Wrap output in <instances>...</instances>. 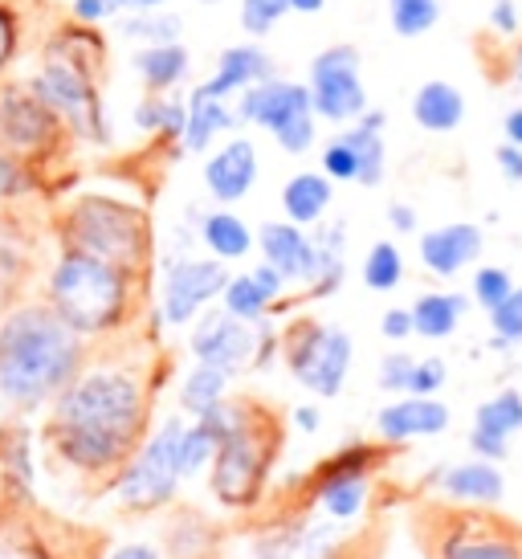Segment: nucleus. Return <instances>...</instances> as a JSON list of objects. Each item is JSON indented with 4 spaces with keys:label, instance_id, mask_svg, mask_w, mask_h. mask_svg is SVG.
<instances>
[{
    "label": "nucleus",
    "instance_id": "obj_1",
    "mask_svg": "<svg viewBox=\"0 0 522 559\" xmlns=\"http://www.w3.org/2000/svg\"><path fill=\"white\" fill-rule=\"evenodd\" d=\"M147 425V392L123 368L86 372L58 404V445L78 469H115L135 453Z\"/></svg>",
    "mask_w": 522,
    "mask_h": 559
},
{
    "label": "nucleus",
    "instance_id": "obj_2",
    "mask_svg": "<svg viewBox=\"0 0 522 559\" xmlns=\"http://www.w3.org/2000/svg\"><path fill=\"white\" fill-rule=\"evenodd\" d=\"M290 417L258 396H229V429L209 466V490L233 514H258L286 445Z\"/></svg>",
    "mask_w": 522,
    "mask_h": 559
},
{
    "label": "nucleus",
    "instance_id": "obj_3",
    "mask_svg": "<svg viewBox=\"0 0 522 559\" xmlns=\"http://www.w3.org/2000/svg\"><path fill=\"white\" fill-rule=\"evenodd\" d=\"M78 331L58 311H21L0 331V389L25 404L46 401L78 368Z\"/></svg>",
    "mask_w": 522,
    "mask_h": 559
},
{
    "label": "nucleus",
    "instance_id": "obj_4",
    "mask_svg": "<svg viewBox=\"0 0 522 559\" xmlns=\"http://www.w3.org/2000/svg\"><path fill=\"white\" fill-rule=\"evenodd\" d=\"M413 531L425 559H522V523L498 507H458L420 498Z\"/></svg>",
    "mask_w": 522,
    "mask_h": 559
},
{
    "label": "nucleus",
    "instance_id": "obj_5",
    "mask_svg": "<svg viewBox=\"0 0 522 559\" xmlns=\"http://www.w3.org/2000/svg\"><path fill=\"white\" fill-rule=\"evenodd\" d=\"M131 274L119 265L70 249L54 270V311L78 335H98L123 319Z\"/></svg>",
    "mask_w": 522,
    "mask_h": 559
},
{
    "label": "nucleus",
    "instance_id": "obj_6",
    "mask_svg": "<svg viewBox=\"0 0 522 559\" xmlns=\"http://www.w3.org/2000/svg\"><path fill=\"white\" fill-rule=\"evenodd\" d=\"M355 340L347 326L323 323L315 314H294L282 323V368L319 401H335L352 376Z\"/></svg>",
    "mask_w": 522,
    "mask_h": 559
},
{
    "label": "nucleus",
    "instance_id": "obj_7",
    "mask_svg": "<svg viewBox=\"0 0 522 559\" xmlns=\"http://www.w3.org/2000/svg\"><path fill=\"white\" fill-rule=\"evenodd\" d=\"M70 241L78 253H91L119 270H139L152 253V225L135 204L110 201V197H86L70 213Z\"/></svg>",
    "mask_w": 522,
    "mask_h": 559
},
{
    "label": "nucleus",
    "instance_id": "obj_8",
    "mask_svg": "<svg viewBox=\"0 0 522 559\" xmlns=\"http://www.w3.org/2000/svg\"><path fill=\"white\" fill-rule=\"evenodd\" d=\"M233 110H237V123L265 131L286 156H307L319 143V115H315L307 82H290L277 74L237 94Z\"/></svg>",
    "mask_w": 522,
    "mask_h": 559
},
{
    "label": "nucleus",
    "instance_id": "obj_9",
    "mask_svg": "<svg viewBox=\"0 0 522 559\" xmlns=\"http://www.w3.org/2000/svg\"><path fill=\"white\" fill-rule=\"evenodd\" d=\"M180 433H185V420L168 417L123 466L119 502L127 511H159L176 498L180 481H185V474H180Z\"/></svg>",
    "mask_w": 522,
    "mask_h": 559
},
{
    "label": "nucleus",
    "instance_id": "obj_10",
    "mask_svg": "<svg viewBox=\"0 0 522 559\" xmlns=\"http://www.w3.org/2000/svg\"><path fill=\"white\" fill-rule=\"evenodd\" d=\"M307 91L319 123H331V127L355 123L364 110H371L368 82H364V53L355 46H347V41L319 49L310 58Z\"/></svg>",
    "mask_w": 522,
    "mask_h": 559
},
{
    "label": "nucleus",
    "instance_id": "obj_11",
    "mask_svg": "<svg viewBox=\"0 0 522 559\" xmlns=\"http://www.w3.org/2000/svg\"><path fill=\"white\" fill-rule=\"evenodd\" d=\"M229 278V265L216 258H171L159 290V319L168 326L197 323L213 302H221Z\"/></svg>",
    "mask_w": 522,
    "mask_h": 559
},
{
    "label": "nucleus",
    "instance_id": "obj_12",
    "mask_svg": "<svg viewBox=\"0 0 522 559\" xmlns=\"http://www.w3.org/2000/svg\"><path fill=\"white\" fill-rule=\"evenodd\" d=\"M192 356L197 364H213L221 372H229L233 380L241 372H253V352H258V326L233 319L225 307H209L192 323Z\"/></svg>",
    "mask_w": 522,
    "mask_h": 559
},
{
    "label": "nucleus",
    "instance_id": "obj_13",
    "mask_svg": "<svg viewBox=\"0 0 522 559\" xmlns=\"http://www.w3.org/2000/svg\"><path fill=\"white\" fill-rule=\"evenodd\" d=\"M37 98L46 103L54 115H62L74 123L78 135L86 140H107V123H103V103L94 94V82L86 70L70 62H49L37 79Z\"/></svg>",
    "mask_w": 522,
    "mask_h": 559
},
{
    "label": "nucleus",
    "instance_id": "obj_14",
    "mask_svg": "<svg viewBox=\"0 0 522 559\" xmlns=\"http://www.w3.org/2000/svg\"><path fill=\"white\" fill-rule=\"evenodd\" d=\"M200 176H204L209 197H213L221 209L246 201L249 192H253V185H258V176H261L258 143L249 140V135H229V140L216 143L213 152H209Z\"/></svg>",
    "mask_w": 522,
    "mask_h": 559
},
{
    "label": "nucleus",
    "instance_id": "obj_15",
    "mask_svg": "<svg viewBox=\"0 0 522 559\" xmlns=\"http://www.w3.org/2000/svg\"><path fill=\"white\" fill-rule=\"evenodd\" d=\"M482 249H486V234L474 221H449V225L416 234V258H420V265L429 270L432 278L441 282L474 270Z\"/></svg>",
    "mask_w": 522,
    "mask_h": 559
},
{
    "label": "nucleus",
    "instance_id": "obj_16",
    "mask_svg": "<svg viewBox=\"0 0 522 559\" xmlns=\"http://www.w3.org/2000/svg\"><path fill=\"white\" fill-rule=\"evenodd\" d=\"M449 413L446 401L437 396H392V401L376 413V437L392 445V450H404L413 441H429V437H441L449 429Z\"/></svg>",
    "mask_w": 522,
    "mask_h": 559
},
{
    "label": "nucleus",
    "instance_id": "obj_17",
    "mask_svg": "<svg viewBox=\"0 0 522 559\" xmlns=\"http://www.w3.org/2000/svg\"><path fill=\"white\" fill-rule=\"evenodd\" d=\"M258 249H261V262L274 265L290 286H302V290H307L310 282H315V274H319V246H315V234L286 217L261 221Z\"/></svg>",
    "mask_w": 522,
    "mask_h": 559
},
{
    "label": "nucleus",
    "instance_id": "obj_18",
    "mask_svg": "<svg viewBox=\"0 0 522 559\" xmlns=\"http://www.w3.org/2000/svg\"><path fill=\"white\" fill-rule=\"evenodd\" d=\"M425 486L437 490V498L458 502V507H498L507 498V474H502L498 462H486V457L437 466Z\"/></svg>",
    "mask_w": 522,
    "mask_h": 559
},
{
    "label": "nucleus",
    "instance_id": "obj_19",
    "mask_svg": "<svg viewBox=\"0 0 522 559\" xmlns=\"http://www.w3.org/2000/svg\"><path fill=\"white\" fill-rule=\"evenodd\" d=\"M522 433V392L502 389L494 392L490 401H482L474 408V425H470V453L486 457V462H507L510 441Z\"/></svg>",
    "mask_w": 522,
    "mask_h": 559
},
{
    "label": "nucleus",
    "instance_id": "obj_20",
    "mask_svg": "<svg viewBox=\"0 0 522 559\" xmlns=\"http://www.w3.org/2000/svg\"><path fill=\"white\" fill-rule=\"evenodd\" d=\"M270 79H277V62L270 58V49L258 41H241V46L221 49L216 70L200 82V91L209 98H221V103H237V94H246L249 86Z\"/></svg>",
    "mask_w": 522,
    "mask_h": 559
},
{
    "label": "nucleus",
    "instance_id": "obj_21",
    "mask_svg": "<svg viewBox=\"0 0 522 559\" xmlns=\"http://www.w3.org/2000/svg\"><path fill=\"white\" fill-rule=\"evenodd\" d=\"M388 115L380 107L364 110L355 123H347L339 135L347 140V147L359 159V188H380L388 176Z\"/></svg>",
    "mask_w": 522,
    "mask_h": 559
},
{
    "label": "nucleus",
    "instance_id": "obj_22",
    "mask_svg": "<svg viewBox=\"0 0 522 559\" xmlns=\"http://www.w3.org/2000/svg\"><path fill=\"white\" fill-rule=\"evenodd\" d=\"M237 110L233 103H221V98H209V94L192 91L188 94V123H185V135H180V147L192 152V156H209L216 147L221 135H233L237 131Z\"/></svg>",
    "mask_w": 522,
    "mask_h": 559
},
{
    "label": "nucleus",
    "instance_id": "obj_23",
    "mask_svg": "<svg viewBox=\"0 0 522 559\" xmlns=\"http://www.w3.org/2000/svg\"><path fill=\"white\" fill-rule=\"evenodd\" d=\"M408 115H413V123L420 127V131L449 135V131H458V127L465 123V94H461V86H453V82H446V79H429L413 91Z\"/></svg>",
    "mask_w": 522,
    "mask_h": 559
},
{
    "label": "nucleus",
    "instance_id": "obj_24",
    "mask_svg": "<svg viewBox=\"0 0 522 559\" xmlns=\"http://www.w3.org/2000/svg\"><path fill=\"white\" fill-rule=\"evenodd\" d=\"M277 204H282V217L302 225V229H315L323 225L331 204H335V185L327 180L323 171H294L290 180L277 192Z\"/></svg>",
    "mask_w": 522,
    "mask_h": 559
},
{
    "label": "nucleus",
    "instance_id": "obj_25",
    "mask_svg": "<svg viewBox=\"0 0 522 559\" xmlns=\"http://www.w3.org/2000/svg\"><path fill=\"white\" fill-rule=\"evenodd\" d=\"M200 241L209 249V258L233 265L246 262L249 253L258 249V229L233 209H213V213L200 217Z\"/></svg>",
    "mask_w": 522,
    "mask_h": 559
},
{
    "label": "nucleus",
    "instance_id": "obj_26",
    "mask_svg": "<svg viewBox=\"0 0 522 559\" xmlns=\"http://www.w3.org/2000/svg\"><path fill=\"white\" fill-rule=\"evenodd\" d=\"M413 311V331L416 340L441 343L449 335H458V326L465 323V311H470V298L461 290H425L408 302Z\"/></svg>",
    "mask_w": 522,
    "mask_h": 559
},
{
    "label": "nucleus",
    "instance_id": "obj_27",
    "mask_svg": "<svg viewBox=\"0 0 522 559\" xmlns=\"http://www.w3.org/2000/svg\"><path fill=\"white\" fill-rule=\"evenodd\" d=\"M0 131L16 147H41L54 131V110L37 94H9L0 107Z\"/></svg>",
    "mask_w": 522,
    "mask_h": 559
},
{
    "label": "nucleus",
    "instance_id": "obj_28",
    "mask_svg": "<svg viewBox=\"0 0 522 559\" xmlns=\"http://www.w3.org/2000/svg\"><path fill=\"white\" fill-rule=\"evenodd\" d=\"M364 535L347 523H331L323 514H307L298 559H364Z\"/></svg>",
    "mask_w": 522,
    "mask_h": 559
},
{
    "label": "nucleus",
    "instance_id": "obj_29",
    "mask_svg": "<svg viewBox=\"0 0 522 559\" xmlns=\"http://www.w3.org/2000/svg\"><path fill=\"white\" fill-rule=\"evenodd\" d=\"M315 246H319V274L310 282L302 298L319 302V298L339 295V286L347 278V225L343 221H331V225H315Z\"/></svg>",
    "mask_w": 522,
    "mask_h": 559
},
{
    "label": "nucleus",
    "instance_id": "obj_30",
    "mask_svg": "<svg viewBox=\"0 0 522 559\" xmlns=\"http://www.w3.org/2000/svg\"><path fill=\"white\" fill-rule=\"evenodd\" d=\"M131 66H135V74L152 94H171L188 79L192 53L185 46H147L131 58Z\"/></svg>",
    "mask_w": 522,
    "mask_h": 559
},
{
    "label": "nucleus",
    "instance_id": "obj_31",
    "mask_svg": "<svg viewBox=\"0 0 522 559\" xmlns=\"http://www.w3.org/2000/svg\"><path fill=\"white\" fill-rule=\"evenodd\" d=\"M229 384L233 376L213 368V364H197L192 372L185 376V384H180V408H185L188 417H209L213 408L229 401Z\"/></svg>",
    "mask_w": 522,
    "mask_h": 559
},
{
    "label": "nucleus",
    "instance_id": "obj_32",
    "mask_svg": "<svg viewBox=\"0 0 522 559\" xmlns=\"http://www.w3.org/2000/svg\"><path fill=\"white\" fill-rule=\"evenodd\" d=\"M119 33L127 41H135L139 49L147 46H180L185 37V21L176 13H164V9H152V13H127L119 21Z\"/></svg>",
    "mask_w": 522,
    "mask_h": 559
},
{
    "label": "nucleus",
    "instance_id": "obj_33",
    "mask_svg": "<svg viewBox=\"0 0 522 559\" xmlns=\"http://www.w3.org/2000/svg\"><path fill=\"white\" fill-rule=\"evenodd\" d=\"M408 274V265H404V249L396 241H376V246L364 253V265H359V278L368 290L376 295H392L400 290V282Z\"/></svg>",
    "mask_w": 522,
    "mask_h": 559
},
{
    "label": "nucleus",
    "instance_id": "obj_34",
    "mask_svg": "<svg viewBox=\"0 0 522 559\" xmlns=\"http://www.w3.org/2000/svg\"><path fill=\"white\" fill-rule=\"evenodd\" d=\"M135 123L143 131H155L164 140H180L188 123V98H176V94H147L135 107Z\"/></svg>",
    "mask_w": 522,
    "mask_h": 559
},
{
    "label": "nucleus",
    "instance_id": "obj_35",
    "mask_svg": "<svg viewBox=\"0 0 522 559\" xmlns=\"http://www.w3.org/2000/svg\"><path fill=\"white\" fill-rule=\"evenodd\" d=\"M216 307H225L233 319H241V323H265V319H274V302L261 295V286L253 282V274H233L229 286H225V295Z\"/></svg>",
    "mask_w": 522,
    "mask_h": 559
},
{
    "label": "nucleus",
    "instance_id": "obj_36",
    "mask_svg": "<svg viewBox=\"0 0 522 559\" xmlns=\"http://www.w3.org/2000/svg\"><path fill=\"white\" fill-rule=\"evenodd\" d=\"M388 21H392V33L404 37V41H416L425 33L437 29L441 21V0H388Z\"/></svg>",
    "mask_w": 522,
    "mask_h": 559
},
{
    "label": "nucleus",
    "instance_id": "obj_37",
    "mask_svg": "<svg viewBox=\"0 0 522 559\" xmlns=\"http://www.w3.org/2000/svg\"><path fill=\"white\" fill-rule=\"evenodd\" d=\"M514 286H519V282L510 278V270H502V265H477L474 278H470V302H477L482 311L490 314L507 302Z\"/></svg>",
    "mask_w": 522,
    "mask_h": 559
},
{
    "label": "nucleus",
    "instance_id": "obj_38",
    "mask_svg": "<svg viewBox=\"0 0 522 559\" xmlns=\"http://www.w3.org/2000/svg\"><path fill=\"white\" fill-rule=\"evenodd\" d=\"M286 13H290V0H241L237 21H241L249 41H261V37H270L282 25Z\"/></svg>",
    "mask_w": 522,
    "mask_h": 559
},
{
    "label": "nucleus",
    "instance_id": "obj_39",
    "mask_svg": "<svg viewBox=\"0 0 522 559\" xmlns=\"http://www.w3.org/2000/svg\"><path fill=\"white\" fill-rule=\"evenodd\" d=\"M490 331H494V347L498 352H510V347H522V286L510 290V298L490 311Z\"/></svg>",
    "mask_w": 522,
    "mask_h": 559
},
{
    "label": "nucleus",
    "instance_id": "obj_40",
    "mask_svg": "<svg viewBox=\"0 0 522 559\" xmlns=\"http://www.w3.org/2000/svg\"><path fill=\"white\" fill-rule=\"evenodd\" d=\"M319 171H323L331 185H359V159H355V152L347 147L343 135L323 143V152H319Z\"/></svg>",
    "mask_w": 522,
    "mask_h": 559
},
{
    "label": "nucleus",
    "instance_id": "obj_41",
    "mask_svg": "<svg viewBox=\"0 0 522 559\" xmlns=\"http://www.w3.org/2000/svg\"><path fill=\"white\" fill-rule=\"evenodd\" d=\"M413 368H416V356H408V352H388L384 359H380V372H376V384H380V392H388V396H408V384H413Z\"/></svg>",
    "mask_w": 522,
    "mask_h": 559
},
{
    "label": "nucleus",
    "instance_id": "obj_42",
    "mask_svg": "<svg viewBox=\"0 0 522 559\" xmlns=\"http://www.w3.org/2000/svg\"><path fill=\"white\" fill-rule=\"evenodd\" d=\"M449 380V368L441 356H425L416 359L413 368V384H408V396H437V392L446 389Z\"/></svg>",
    "mask_w": 522,
    "mask_h": 559
},
{
    "label": "nucleus",
    "instance_id": "obj_43",
    "mask_svg": "<svg viewBox=\"0 0 522 559\" xmlns=\"http://www.w3.org/2000/svg\"><path fill=\"white\" fill-rule=\"evenodd\" d=\"M249 274H253V282L261 286V295L274 302V314L286 311V295H290V282L282 278V274H277V270L270 262H258L253 270H249Z\"/></svg>",
    "mask_w": 522,
    "mask_h": 559
},
{
    "label": "nucleus",
    "instance_id": "obj_44",
    "mask_svg": "<svg viewBox=\"0 0 522 559\" xmlns=\"http://www.w3.org/2000/svg\"><path fill=\"white\" fill-rule=\"evenodd\" d=\"M490 29L498 33V37H519L522 33V13H519V4L514 0H490Z\"/></svg>",
    "mask_w": 522,
    "mask_h": 559
},
{
    "label": "nucleus",
    "instance_id": "obj_45",
    "mask_svg": "<svg viewBox=\"0 0 522 559\" xmlns=\"http://www.w3.org/2000/svg\"><path fill=\"white\" fill-rule=\"evenodd\" d=\"M380 335H384L388 343H408V340H416L413 311H408V307H388V311L380 314Z\"/></svg>",
    "mask_w": 522,
    "mask_h": 559
},
{
    "label": "nucleus",
    "instance_id": "obj_46",
    "mask_svg": "<svg viewBox=\"0 0 522 559\" xmlns=\"http://www.w3.org/2000/svg\"><path fill=\"white\" fill-rule=\"evenodd\" d=\"M384 217H388V225H392V234H400V237L420 234V217H416V209L408 201H392Z\"/></svg>",
    "mask_w": 522,
    "mask_h": 559
},
{
    "label": "nucleus",
    "instance_id": "obj_47",
    "mask_svg": "<svg viewBox=\"0 0 522 559\" xmlns=\"http://www.w3.org/2000/svg\"><path fill=\"white\" fill-rule=\"evenodd\" d=\"M286 417H290L294 433H302V437H315L319 429H323V408H319V404H310V401L307 404H294Z\"/></svg>",
    "mask_w": 522,
    "mask_h": 559
},
{
    "label": "nucleus",
    "instance_id": "obj_48",
    "mask_svg": "<svg viewBox=\"0 0 522 559\" xmlns=\"http://www.w3.org/2000/svg\"><path fill=\"white\" fill-rule=\"evenodd\" d=\"M494 164H498V171H502L507 185H522V147H514V143H498Z\"/></svg>",
    "mask_w": 522,
    "mask_h": 559
},
{
    "label": "nucleus",
    "instance_id": "obj_49",
    "mask_svg": "<svg viewBox=\"0 0 522 559\" xmlns=\"http://www.w3.org/2000/svg\"><path fill=\"white\" fill-rule=\"evenodd\" d=\"M74 16L78 21H107L115 16V4L110 0H74Z\"/></svg>",
    "mask_w": 522,
    "mask_h": 559
},
{
    "label": "nucleus",
    "instance_id": "obj_50",
    "mask_svg": "<svg viewBox=\"0 0 522 559\" xmlns=\"http://www.w3.org/2000/svg\"><path fill=\"white\" fill-rule=\"evenodd\" d=\"M502 143H514V147H522V103L502 115Z\"/></svg>",
    "mask_w": 522,
    "mask_h": 559
},
{
    "label": "nucleus",
    "instance_id": "obj_51",
    "mask_svg": "<svg viewBox=\"0 0 522 559\" xmlns=\"http://www.w3.org/2000/svg\"><path fill=\"white\" fill-rule=\"evenodd\" d=\"M115 13H152V9H164L168 0H110Z\"/></svg>",
    "mask_w": 522,
    "mask_h": 559
},
{
    "label": "nucleus",
    "instance_id": "obj_52",
    "mask_svg": "<svg viewBox=\"0 0 522 559\" xmlns=\"http://www.w3.org/2000/svg\"><path fill=\"white\" fill-rule=\"evenodd\" d=\"M110 559H164L152 544H123Z\"/></svg>",
    "mask_w": 522,
    "mask_h": 559
},
{
    "label": "nucleus",
    "instance_id": "obj_53",
    "mask_svg": "<svg viewBox=\"0 0 522 559\" xmlns=\"http://www.w3.org/2000/svg\"><path fill=\"white\" fill-rule=\"evenodd\" d=\"M21 188V176H16V168L9 164V159H0V197L4 192H16Z\"/></svg>",
    "mask_w": 522,
    "mask_h": 559
},
{
    "label": "nucleus",
    "instance_id": "obj_54",
    "mask_svg": "<svg viewBox=\"0 0 522 559\" xmlns=\"http://www.w3.org/2000/svg\"><path fill=\"white\" fill-rule=\"evenodd\" d=\"M9 53H13V25H9V16L0 13V66H4Z\"/></svg>",
    "mask_w": 522,
    "mask_h": 559
},
{
    "label": "nucleus",
    "instance_id": "obj_55",
    "mask_svg": "<svg viewBox=\"0 0 522 559\" xmlns=\"http://www.w3.org/2000/svg\"><path fill=\"white\" fill-rule=\"evenodd\" d=\"M327 9V0H290V13L298 16H315V13H323Z\"/></svg>",
    "mask_w": 522,
    "mask_h": 559
},
{
    "label": "nucleus",
    "instance_id": "obj_56",
    "mask_svg": "<svg viewBox=\"0 0 522 559\" xmlns=\"http://www.w3.org/2000/svg\"><path fill=\"white\" fill-rule=\"evenodd\" d=\"M510 82H514V86H522V41L510 49Z\"/></svg>",
    "mask_w": 522,
    "mask_h": 559
},
{
    "label": "nucleus",
    "instance_id": "obj_57",
    "mask_svg": "<svg viewBox=\"0 0 522 559\" xmlns=\"http://www.w3.org/2000/svg\"><path fill=\"white\" fill-rule=\"evenodd\" d=\"M200 4H221V0H200Z\"/></svg>",
    "mask_w": 522,
    "mask_h": 559
},
{
    "label": "nucleus",
    "instance_id": "obj_58",
    "mask_svg": "<svg viewBox=\"0 0 522 559\" xmlns=\"http://www.w3.org/2000/svg\"><path fill=\"white\" fill-rule=\"evenodd\" d=\"M4 559H21V556H4Z\"/></svg>",
    "mask_w": 522,
    "mask_h": 559
},
{
    "label": "nucleus",
    "instance_id": "obj_59",
    "mask_svg": "<svg viewBox=\"0 0 522 559\" xmlns=\"http://www.w3.org/2000/svg\"><path fill=\"white\" fill-rule=\"evenodd\" d=\"M519 352H522V347H519Z\"/></svg>",
    "mask_w": 522,
    "mask_h": 559
}]
</instances>
